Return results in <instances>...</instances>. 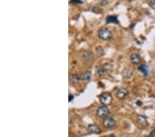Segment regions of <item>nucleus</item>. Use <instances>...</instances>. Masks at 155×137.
<instances>
[{
  "instance_id": "nucleus-17",
  "label": "nucleus",
  "mask_w": 155,
  "mask_h": 137,
  "mask_svg": "<svg viewBox=\"0 0 155 137\" xmlns=\"http://www.w3.org/2000/svg\"><path fill=\"white\" fill-rule=\"evenodd\" d=\"M73 98H74V97L73 96H71V95L69 96V101H71L72 99H73Z\"/></svg>"
},
{
  "instance_id": "nucleus-16",
  "label": "nucleus",
  "mask_w": 155,
  "mask_h": 137,
  "mask_svg": "<svg viewBox=\"0 0 155 137\" xmlns=\"http://www.w3.org/2000/svg\"><path fill=\"white\" fill-rule=\"evenodd\" d=\"M148 137H155V130H152V131L150 133L149 135L148 136Z\"/></svg>"
},
{
  "instance_id": "nucleus-4",
  "label": "nucleus",
  "mask_w": 155,
  "mask_h": 137,
  "mask_svg": "<svg viewBox=\"0 0 155 137\" xmlns=\"http://www.w3.org/2000/svg\"><path fill=\"white\" fill-rule=\"evenodd\" d=\"M103 125L106 128H112L116 125V121L113 118L106 117L103 121Z\"/></svg>"
},
{
  "instance_id": "nucleus-19",
  "label": "nucleus",
  "mask_w": 155,
  "mask_h": 137,
  "mask_svg": "<svg viewBox=\"0 0 155 137\" xmlns=\"http://www.w3.org/2000/svg\"><path fill=\"white\" fill-rule=\"evenodd\" d=\"M107 137H116V136H114V135H113V134H111V135H109V136H108Z\"/></svg>"
},
{
  "instance_id": "nucleus-8",
  "label": "nucleus",
  "mask_w": 155,
  "mask_h": 137,
  "mask_svg": "<svg viewBox=\"0 0 155 137\" xmlns=\"http://www.w3.org/2000/svg\"><path fill=\"white\" fill-rule=\"evenodd\" d=\"M106 21L107 24H118L119 21L117 19V17L114 16V15H110V16H108L106 17Z\"/></svg>"
},
{
  "instance_id": "nucleus-9",
  "label": "nucleus",
  "mask_w": 155,
  "mask_h": 137,
  "mask_svg": "<svg viewBox=\"0 0 155 137\" xmlns=\"http://www.w3.org/2000/svg\"><path fill=\"white\" fill-rule=\"evenodd\" d=\"M138 70L140 71L141 72H142L144 75H148V73H149V68H148V67L146 64H141L140 66L139 67Z\"/></svg>"
},
{
  "instance_id": "nucleus-12",
  "label": "nucleus",
  "mask_w": 155,
  "mask_h": 137,
  "mask_svg": "<svg viewBox=\"0 0 155 137\" xmlns=\"http://www.w3.org/2000/svg\"><path fill=\"white\" fill-rule=\"evenodd\" d=\"M105 71V69L104 68V67L103 66H99L97 67V68H96V72H97L99 74H103L104 73Z\"/></svg>"
},
{
  "instance_id": "nucleus-14",
  "label": "nucleus",
  "mask_w": 155,
  "mask_h": 137,
  "mask_svg": "<svg viewBox=\"0 0 155 137\" xmlns=\"http://www.w3.org/2000/svg\"><path fill=\"white\" fill-rule=\"evenodd\" d=\"M70 79L73 80V82H77V81H78L80 79V78L78 76H77V75H75V74H74V75H72L71 76H70Z\"/></svg>"
},
{
  "instance_id": "nucleus-18",
  "label": "nucleus",
  "mask_w": 155,
  "mask_h": 137,
  "mask_svg": "<svg viewBox=\"0 0 155 137\" xmlns=\"http://www.w3.org/2000/svg\"><path fill=\"white\" fill-rule=\"evenodd\" d=\"M71 2H72V3H82V1H72Z\"/></svg>"
},
{
  "instance_id": "nucleus-15",
  "label": "nucleus",
  "mask_w": 155,
  "mask_h": 137,
  "mask_svg": "<svg viewBox=\"0 0 155 137\" xmlns=\"http://www.w3.org/2000/svg\"><path fill=\"white\" fill-rule=\"evenodd\" d=\"M150 6L152 9L155 10V0H152V1H150Z\"/></svg>"
},
{
  "instance_id": "nucleus-6",
  "label": "nucleus",
  "mask_w": 155,
  "mask_h": 137,
  "mask_svg": "<svg viewBox=\"0 0 155 137\" xmlns=\"http://www.w3.org/2000/svg\"><path fill=\"white\" fill-rule=\"evenodd\" d=\"M137 122L139 124L143 125V126H147L148 124L147 118L144 116L139 115L137 116Z\"/></svg>"
},
{
  "instance_id": "nucleus-2",
  "label": "nucleus",
  "mask_w": 155,
  "mask_h": 137,
  "mask_svg": "<svg viewBox=\"0 0 155 137\" xmlns=\"http://www.w3.org/2000/svg\"><path fill=\"white\" fill-rule=\"evenodd\" d=\"M100 102L102 103L103 105L107 106L111 104L112 101V96L111 94L109 93H103L99 96Z\"/></svg>"
},
{
  "instance_id": "nucleus-7",
  "label": "nucleus",
  "mask_w": 155,
  "mask_h": 137,
  "mask_svg": "<svg viewBox=\"0 0 155 137\" xmlns=\"http://www.w3.org/2000/svg\"><path fill=\"white\" fill-rule=\"evenodd\" d=\"M88 130L90 132H93V133L95 134H99L102 130H101L100 127L98 126L97 125H90L88 126Z\"/></svg>"
},
{
  "instance_id": "nucleus-13",
  "label": "nucleus",
  "mask_w": 155,
  "mask_h": 137,
  "mask_svg": "<svg viewBox=\"0 0 155 137\" xmlns=\"http://www.w3.org/2000/svg\"><path fill=\"white\" fill-rule=\"evenodd\" d=\"M125 74H127L126 78H129L128 76V74L129 76L130 77V76H132V71H130V69H125V70L123 71V76H125Z\"/></svg>"
},
{
  "instance_id": "nucleus-10",
  "label": "nucleus",
  "mask_w": 155,
  "mask_h": 137,
  "mask_svg": "<svg viewBox=\"0 0 155 137\" xmlns=\"http://www.w3.org/2000/svg\"><path fill=\"white\" fill-rule=\"evenodd\" d=\"M128 91L125 89H121L116 93V96L119 98H123L127 96Z\"/></svg>"
},
{
  "instance_id": "nucleus-1",
  "label": "nucleus",
  "mask_w": 155,
  "mask_h": 137,
  "mask_svg": "<svg viewBox=\"0 0 155 137\" xmlns=\"http://www.w3.org/2000/svg\"><path fill=\"white\" fill-rule=\"evenodd\" d=\"M98 35L99 38L103 40H109L112 37V32L111 30H109V29L107 28H103L101 29V30H99L98 33Z\"/></svg>"
},
{
  "instance_id": "nucleus-5",
  "label": "nucleus",
  "mask_w": 155,
  "mask_h": 137,
  "mask_svg": "<svg viewBox=\"0 0 155 137\" xmlns=\"http://www.w3.org/2000/svg\"><path fill=\"white\" fill-rule=\"evenodd\" d=\"M130 61L132 64H139L141 63V56L139 55L138 53H132V54L130 55Z\"/></svg>"
},
{
  "instance_id": "nucleus-11",
  "label": "nucleus",
  "mask_w": 155,
  "mask_h": 137,
  "mask_svg": "<svg viewBox=\"0 0 155 137\" xmlns=\"http://www.w3.org/2000/svg\"><path fill=\"white\" fill-rule=\"evenodd\" d=\"M91 77V73L90 71H86L81 76L80 79H82L83 80H89L90 79Z\"/></svg>"
},
{
  "instance_id": "nucleus-3",
  "label": "nucleus",
  "mask_w": 155,
  "mask_h": 137,
  "mask_svg": "<svg viewBox=\"0 0 155 137\" xmlns=\"http://www.w3.org/2000/svg\"><path fill=\"white\" fill-rule=\"evenodd\" d=\"M110 114V110L106 106L103 105L100 107H99L97 111H96V114L98 116L102 118H106Z\"/></svg>"
}]
</instances>
